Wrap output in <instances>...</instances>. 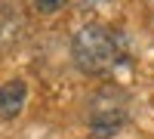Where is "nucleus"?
Listing matches in <instances>:
<instances>
[{
    "instance_id": "2",
    "label": "nucleus",
    "mask_w": 154,
    "mask_h": 139,
    "mask_svg": "<svg viewBox=\"0 0 154 139\" xmlns=\"http://www.w3.org/2000/svg\"><path fill=\"white\" fill-rule=\"evenodd\" d=\"M126 118H130V96H126L120 87L105 84L89 96V108H86V121H89V130H93L99 139H108L114 136Z\"/></svg>"
},
{
    "instance_id": "1",
    "label": "nucleus",
    "mask_w": 154,
    "mask_h": 139,
    "mask_svg": "<svg viewBox=\"0 0 154 139\" xmlns=\"http://www.w3.org/2000/svg\"><path fill=\"white\" fill-rule=\"evenodd\" d=\"M71 59L83 74H93V77L111 74L123 59L120 37L102 22H86L71 37Z\"/></svg>"
},
{
    "instance_id": "3",
    "label": "nucleus",
    "mask_w": 154,
    "mask_h": 139,
    "mask_svg": "<svg viewBox=\"0 0 154 139\" xmlns=\"http://www.w3.org/2000/svg\"><path fill=\"white\" fill-rule=\"evenodd\" d=\"M25 102H28V84L22 77H12L0 87V118L3 121H12L22 115Z\"/></svg>"
},
{
    "instance_id": "5",
    "label": "nucleus",
    "mask_w": 154,
    "mask_h": 139,
    "mask_svg": "<svg viewBox=\"0 0 154 139\" xmlns=\"http://www.w3.org/2000/svg\"><path fill=\"white\" fill-rule=\"evenodd\" d=\"M83 6H99V3H105V0H80Z\"/></svg>"
},
{
    "instance_id": "4",
    "label": "nucleus",
    "mask_w": 154,
    "mask_h": 139,
    "mask_svg": "<svg viewBox=\"0 0 154 139\" xmlns=\"http://www.w3.org/2000/svg\"><path fill=\"white\" fill-rule=\"evenodd\" d=\"M65 3L68 0H34V9L40 12V16H53V12H59Z\"/></svg>"
}]
</instances>
